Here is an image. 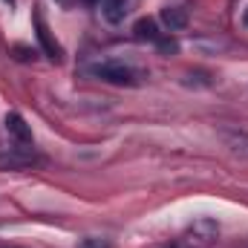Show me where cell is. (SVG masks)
I'll use <instances>...</instances> for the list:
<instances>
[{
	"label": "cell",
	"mask_w": 248,
	"mask_h": 248,
	"mask_svg": "<svg viewBox=\"0 0 248 248\" xmlns=\"http://www.w3.org/2000/svg\"><path fill=\"white\" fill-rule=\"evenodd\" d=\"M15 58H17V61H32L35 52H29L26 46H15Z\"/></svg>",
	"instance_id": "obj_11"
},
{
	"label": "cell",
	"mask_w": 248,
	"mask_h": 248,
	"mask_svg": "<svg viewBox=\"0 0 248 248\" xmlns=\"http://www.w3.org/2000/svg\"><path fill=\"white\" fill-rule=\"evenodd\" d=\"M84 3H87V6H93V3H98V0H84Z\"/></svg>",
	"instance_id": "obj_12"
},
{
	"label": "cell",
	"mask_w": 248,
	"mask_h": 248,
	"mask_svg": "<svg viewBox=\"0 0 248 248\" xmlns=\"http://www.w3.org/2000/svg\"><path fill=\"white\" fill-rule=\"evenodd\" d=\"M93 75H98L101 81L107 84H119V87H136L141 84V72L133 69L130 63H122V61H101L93 66Z\"/></svg>",
	"instance_id": "obj_1"
},
{
	"label": "cell",
	"mask_w": 248,
	"mask_h": 248,
	"mask_svg": "<svg viewBox=\"0 0 248 248\" xmlns=\"http://www.w3.org/2000/svg\"><path fill=\"white\" fill-rule=\"evenodd\" d=\"M219 139L234 156H246L248 159V130H243V127H219Z\"/></svg>",
	"instance_id": "obj_5"
},
{
	"label": "cell",
	"mask_w": 248,
	"mask_h": 248,
	"mask_svg": "<svg viewBox=\"0 0 248 248\" xmlns=\"http://www.w3.org/2000/svg\"><path fill=\"white\" fill-rule=\"evenodd\" d=\"M78 248H110V240H104V237H87V240H81Z\"/></svg>",
	"instance_id": "obj_10"
},
{
	"label": "cell",
	"mask_w": 248,
	"mask_h": 248,
	"mask_svg": "<svg viewBox=\"0 0 248 248\" xmlns=\"http://www.w3.org/2000/svg\"><path fill=\"white\" fill-rule=\"evenodd\" d=\"M6 133H9V139L15 141V144H20V147H32V130H29V124L23 122V116L20 113H6Z\"/></svg>",
	"instance_id": "obj_4"
},
{
	"label": "cell",
	"mask_w": 248,
	"mask_h": 248,
	"mask_svg": "<svg viewBox=\"0 0 248 248\" xmlns=\"http://www.w3.org/2000/svg\"><path fill=\"white\" fill-rule=\"evenodd\" d=\"M156 46H159V52H162V55H173V52H179V44H176L173 38H159V41H156Z\"/></svg>",
	"instance_id": "obj_9"
},
{
	"label": "cell",
	"mask_w": 248,
	"mask_h": 248,
	"mask_svg": "<svg viewBox=\"0 0 248 248\" xmlns=\"http://www.w3.org/2000/svg\"><path fill=\"white\" fill-rule=\"evenodd\" d=\"M133 38H136V41L156 44V41L162 38V32H159V26H156V20H153V17H141V20H136V23H133Z\"/></svg>",
	"instance_id": "obj_8"
},
{
	"label": "cell",
	"mask_w": 248,
	"mask_h": 248,
	"mask_svg": "<svg viewBox=\"0 0 248 248\" xmlns=\"http://www.w3.org/2000/svg\"><path fill=\"white\" fill-rule=\"evenodd\" d=\"M162 23L170 32H179V29H185L187 23H190V15H187V9H182V6H165L162 9Z\"/></svg>",
	"instance_id": "obj_7"
},
{
	"label": "cell",
	"mask_w": 248,
	"mask_h": 248,
	"mask_svg": "<svg viewBox=\"0 0 248 248\" xmlns=\"http://www.w3.org/2000/svg\"><path fill=\"white\" fill-rule=\"evenodd\" d=\"M29 165H35V156L29 153V147L15 144V147H6V150L0 153V168H3V170H23V168H29Z\"/></svg>",
	"instance_id": "obj_3"
},
{
	"label": "cell",
	"mask_w": 248,
	"mask_h": 248,
	"mask_svg": "<svg viewBox=\"0 0 248 248\" xmlns=\"http://www.w3.org/2000/svg\"><path fill=\"white\" fill-rule=\"evenodd\" d=\"M32 20H35V32H38V41H41L44 55L58 63V61H61V55H63V49H61V44L52 38V32H49V26H46L44 15H41V12H35V15H32Z\"/></svg>",
	"instance_id": "obj_2"
},
{
	"label": "cell",
	"mask_w": 248,
	"mask_h": 248,
	"mask_svg": "<svg viewBox=\"0 0 248 248\" xmlns=\"http://www.w3.org/2000/svg\"><path fill=\"white\" fill-rule=\"evenodd\" d=\"M130 3H133V0H101V15H104V20L113 23V26L124 23V17L130 15Z\"/></svg>",
	"instance_id": "obj_6"
}]
</instances>
